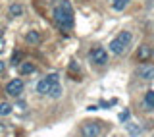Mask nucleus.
Here are the masks:
<instances>
[{"label":"nucleus","instance_id":"f257e3e1","mask_svg":"<svg viewBox=\"0 0 154 137\" xmlns=\"http://www.w3.org/2000/svg\"><path fill=\"white\" fill-rule=\"evenodd\" d=\"M52 16H54L56 25L62 31H69L73 27V8H71L69 0H60L52 10Z\"/></svg>","mask_w":154,"mask_h":137},{"label":"nucleus","instance_id":"f03ea898","mask_svg":"<svg viewBox=\"0 0 154 137\" xmlns=\"http://www.w3.org/2000/svg\"><path fill=\"white\" fill-rule=\"evenodd\" d=\"M131 33L129 31H122L116 39H112V43H110V50H112V54H123L125 50H127L129 43H131Z\"/></svg>","mask_w":154,"mask_h":137},{"label":"nucleus","instance_id":"7ed1b4c3","mask_svg":"<svg viewBox=\"0 0 154 137\" xmlns=\"http://www.w3.org/2000/svg\"><path fill=\"white\" fill-rule=\"evenodd\" d=\"M58 77H60L58 73H50V75L42 77V79L37 83V93H38V95H50L52 87L58 83Z\"/></svg>","mask_w":154,"mask_h":137},{"label":"nucleus","instance_id":"20e7f679","mask_svg":"<svg viewBox=\"0 0 154 137\" xmlns=\"http://www.w3.org/2000/svg\"><path fill=\"white\" fill-rule=\"evenodd\" d=\"M81 135L83 137H98L100 135L98 122H85V124L81 126Z\"/></svg>","mask_w":154,"mask_h":137},{"label":"nucleus","instance_id":"39448f33","mask_svg":"<svg viewBox=\"0 0 154 137\" xmlns=\"http://www.w3.org/2000/svg\"><path fill=\"white\" fill-rule=\"evenodd\" d=\"M91 60L98 66H104L106 62H108V52H106L102 46H96V48L91 50Z\"/></svg>","mask_w":154,"mask_h":137},{"label":"nucleus","instance_id":"423d86ee","mask_svg":"<svg viewBox=\"0 0 154 137\" xmlns=\"http://www.w3.org/2000/svg\"><path fill=\"white\" fill-rule=\"evenodd\" d=\"M6 93L10 97H19L23 93V81L21 79H12L6 85Z\"/></svg>","mask_w":154,"mask_h":137},{"label":"nucleus","instance_id":"0eeeda50","mask_svg":"<svg viewBox=\"0 0 154 137\" xmlns=\"http://www.w3.org/2000/svg\"><path fill=\"white\" fill-rule=\"evenodd\" d=\"M137 75L141 77V79H144V81H152L154 79V66H148V64L141 66L137 70Z\"/></svg>","mask_w":154,"mask_h":137},{"label":"nucleus","instance_id":"6e6552de","mask_svg":"<svg viewBox=\"0 0 154 137\" xmlns=\"http://www.w3.org/2000/svg\"><path fill=\"white\" fill-rule=\"evenodd\" d=\"M137 58L141 62H148L152 58V48L146 46V45H141V46H139V50H137Z\"/></svg>","mask_w":154,"mask_h":137},{"label":"nucleus","instance_id":"1a4fd4ad","mask_svg":"<svg viewBox=\"0 0 154 137\" xmlns=\"http://www.w3.org/2000/svg\"><path fill=\"white\" fill-rule=\"evenodd\" d=\"M23 12H25L23 6H21V4H16V2L8 8V16L10 18H19V16H23Z\"/></svg>","mask_w":154,"mask_h":137},{"label":"nucleus","instance_id":"9d476101","mask_svg":"<svg viewBox=\"0 0 154 137\" xmlns=\"http://www.w3.org/2000/svg\"><path fill=\"white\" fill-rule=\"evenodd\" d=\"M143 104H144L146 110H154V91H146V93H144Z\"/></svg>","mask_w":154,"mask_h":137},{"label":"nucleus","instance_id":"9b49d317","mask_svg":"<svg viewBox=\"0 0 154 137\" xmlns=\"http://www.w3.org/2000/svg\"><path fill=\"white\" fill-rule=\"evenodd\" d=\"M37 66L33 64V62H23L21 66H19V72H21V75H31V73H35Z\"/></svg>","mask_w":154,"mask_h":137},{"label":"nucleus","instance_id":"f8f14e48","mask_svg":"<svg viewBox=\"0 0 154 137\" xmlns=\"http://www.w3.org/2000/svg\"><path fill=\"white\" fill-rule=\"evenodd\" d=\"M25 41L29 43V45H38V43L42 41V37H41V33H38V31H29L27 35H25Z\"/></svg>","mask_w":154,"mask_h":137},{"label":"nucleus","instance_id":"ddd939ff","mask_svg":"<svg viewBox=\"0 0 154 137\" xmlns=\"http://www.w3.org/2000/svg\"><path fill=\"white\" fill-rule=\"evenodd\" d=\"M125 129L129 131V135H133V137H137V135H141V126H137V124H125Z\"/></svg>","mask_w":154,"mask_h":137},{"label":"nucleus","instance_id":"4468645a","mask_svg":"<svg viewBox=\"0 0 154 137\" xmlns=\"http://www.w3.org/2000/svg\"><path fill=\"white\" fill-rule=\"evenodd\" d=\"M127 4H129V0H112V8L118 10V12L125 10V8H127Z\"/></svg>","mask_w":154,"mask_h":137},{"label":"nucleus","instance_id":"2eb2a0df","mask_svg":"<svg viewBox=\"0 0 154 137\" xmlns=\"http://www.w3.org/2000/svg\"><path fill=\"white\" fill-rule=\"evenodd\" d=\"M12 110H14V106L10 104V102H0V116L12 114Z\"/></svg>","mask_w":154,"mask_h":137},{"label":"nucleus","instance_id":"dca6fc26","mask_svg":"<svg viewBox=\"0 0 154 137\" xmlns=\"http://www.w3.org/2000/svg\"><path fill=\"white\" fill-rule=\"evenodd\" d=\"M62 93H64L62 85H60V83H56V85L52 87V91H50V97H52V99H60V97H62Z\"/></svg>","mask_w":154,"mask_h":137},{"label":"nucleus","instance_id":"f3484780","mask_svg":"<svg viewBox=\"0 0 154 137\" xmlns=\"http://www.w3.org/2000/svg\"><path fill=\"white\" fill-rule=\"evenodd\" d=\"M21 60H23V52L17 50V52H14V54H12V66H21L23 64Z\"/></svg>","mask_w":154,"mask_h":137},{"label":"nucleus","instance_id":"a211bd4d","mask_svg":"<svg viewBox=\"0 0 154 137\" xmlns=\"http://www.w3.org/2000/svg\"><path fill=\"white\" fill-rule=\"evenodd\" d=\"M119 120H122V122H127L129 120V110H123L122 114H119Z\"/></svg>","mask_w":154,"mask_h":137},{"label":"nucleus","instance_id":"6ab92c4d","mask_svg":"<svg viewBox=\"0 0 154 137\" xmlns=\"http://www.w3.org/2000/svg\"><path fill=\"white\" fill-rule=\"evenodd\" d=\"M4 68H6V66H4V62H2V60H0V73H2V72H4Z\"/></svg>","mask_w":154,"mask_h":137},{"label":"nucleus","instance_id":"aec40b11","mask_svg":"<svg viewBox=\"0 0 154 137\" xmlns=\"http://www.w3.org/2000/svg\"><path fill=\"white\" fill-rule=\"evenodd\" d=\"M2 48H4V41H2V37H0V52H2Z\"/></svg>","mask_w":154,"mask_h":137},{"label":"nucleus","instance_id":"412c9836","mask_svg":"<svg viewBox=\"0 0 154 137\" xmlns=\"http://www.w3.org/2000/svg\"><path fill=\"white\" fill-rule=\"evenodd\" d=\"M0 37H2V27H0Z\"/></svg>","mask_w":154,"mask_h":137},{"label":"nucleus","instance_id":"4be33fe9","mask_svg":"<svg viewBox=\"0 0 154 137\" xmlns=\"http://www.w3.org/2000/svg\"><path fill=\"white\" fill-rule=\"evenodd\" d=\"M152 56H154V46H152Z\"/></svg>","mask_w":154,"mask_h":137}]
</instances>
